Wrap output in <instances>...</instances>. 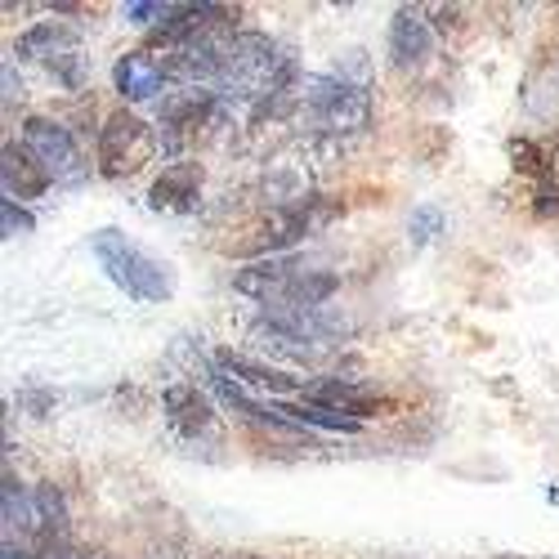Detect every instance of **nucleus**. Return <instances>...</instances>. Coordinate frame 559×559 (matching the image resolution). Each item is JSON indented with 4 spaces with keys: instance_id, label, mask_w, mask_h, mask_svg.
Masks as SVG:
<instances>
[{
    "instance_id": "f257e3e1",
    "label": "nucleus",
    "mask_w": 559,
    "mask_h": 559,
    "mask_svg": "<svg viewBox=\"0 0 559 559\" xmlns=\"http://www.w3.org/2000/svg\"><path fill=\"white\" fill-rule=\"evenodd\" d=\"M90 251H95V260L104 264V273L112 277V283L130 296V300H144V305H157L175 292L170 283V269L148 255L139 242H130L121 228H99L95 238H90Z\"/></svg>"
},
{
    "instance_id": "f03ea898",
    "label": "nucleus",
    "mask_w": 559,
    "mask_h": 559,
    "mask_svg": "<svg viewBox=\"0 0 559 559\" xmlns=\"http://www.w3.org/2000/svg\"><path fill=\"white\" fill-rule=\"evenodd\" d=\"M157 153V134L148 121H139L134 112H112L99 130V170L108 179H130L139 175Z\"/></svg>"
},
{
    "instance_id": "7ed1b4c3",
    "label": "nucleus",
    "mask_w": 559,
    "mask_h": 559,
    "mask_svg": "<svg viewBox=\"0 0 559 559\" xmlns=\"http://www.w3.org/2000/svg\"><path fill=\"white\" fill-rule=\"evenodd\" d=\"M23 153L50 175V183H72L85 175V162H81V148L76 139L68 134V126L59 121H45V117H32L23 121Z\"/></svg>"
},
{
    "instance_id": "20e7f679",
    "label": "nucleus",
    "mask_w": 559,
    "mask_h": 559,
    "mask_svg": "<svg viewBox=\"0 0 559 559\" xmlns=\"http://www.w3.org/2000/svg\"><path fill=\"white\" fill-rule=\"evenodd\" d=\"M23 55H32V59H40V63H50V68L59 72V81H68V85L81 81V40H76L72 32L55 27V23H45V27L27 32V36H23Z\"/></svg>"
},
{
    "instance_id": "39448f33",
    "label": "nucleus",
    "mask_w": 559,
    "mask_h": 559,
    "mask_svg": "<svg viewBox=\"0 0 559 559\" xmlns=\"http://www.w3.org/2000/svg\"><path fill=\"white\" fill-rule=\"evenodd\" d=\"M202 193V166L198 162H175L162 170V179L153 183V206L157 211H189Z\"/></svg>"
},
{
    "instance_id": "423d86ee",
    "label": "nucleus",
    "mask_w": 559,
    "mask_h": 559,
    "mask_svg": "<svg viewBox=\"0 0 559 559\" xmlns=\"http://www.w3.org/2000/svg\"><path fill=\"white\" fill-rule=\"evenodd\" d=\"M162 85H166V68L148 55V50H134L117 63V90L126 99L134 104H144V99H157L162 95Z\"/></svg>"
},
{
    "instance_id": "0eeeda50",
    "label": "nucleus",
    "mask_w": 559,
    "mask_h": 559,
    "mask_svg": "<svg viewBox=\"0 0 559 559\" xmlns=\"http://www.w3.org/2000/svg\"><path fill=\"white\" fill-rule=\"evenodd\" d=\"M430 50V32H426V19L421 14H412V10H399L394 19V32H390V55L399 68L407 63H421Z\"/></svg>"
},
{
    "instance_id": "6e6552de",
    "label": "nucleus",
    "mask_w": 559,
    "mask_h": 559,
    "mask_svg": "<svg viewBox=\"0 0 559 559\" xmlns=\"http://www.w3.org/2000/svg\"><path fill=\"white\" fill-rule=\"evenodd\" d=\"M0 170H5V198L10 202H14V193L19 198H40L45 189H50V175H45L27 153H19L14 144L5 148V166Z\"/></svg>"
},
{
    "instance_id": "1a4fd4ad",
    "label": "nucleus",
    "mask_w": 559,
    "mask_h": 559,
    "mask_svg": "<svg viewBox=\"0 0 559 559\" xmlns=\"http://www.w3.org/2000/svg\"><path fill=\"white\" fill-rule=\"evenodd\" d=\"M166 412H170V421L179 435H198L211 426V403L193 390V385H175L166 390Z\"/></svg>"
},
{
    "instance_id": "9d476101",
    "label": "nucleus",
    "mask_w": 559,
    "mask_h": 559,
    "mask_svg": "<svg viewBox=\"0 0 559 559\" xmlns=\"http://www.w3.org/2000/svg\"><path fill=\"white\" fill-rule=\"evenodd\" d=\"M273 412H283L292 426H318V430H341V435H358V421H354V416H345V412H336V407H328V403H305V407H292V403H283V407H273Z\"/></svg>"
},
{
    "instance_id": "9b49d317",
    "label": "nucleus",
    "mask_w": 559,
    "mask_h": 559,
    "mask_svg": "<svg viewBox=\"0 0 559 559\" xmlns=\"http://www.w3.org/2000/svg\"><path fill=\"white\" fill-rule=\"evenodd\" d=\"M219 367L224 371H233V377H242L247 385H260V390H292L296 385V377H283V371H269V367H260V362H251V358H238V354H219Z\"/></svg>"
},
{
    "instance_id": "f8f14e48",
    "label": "nucleus",
    "mask_w": 559,
    "mask_h": 559,
    "mask_svg": "<svg viewBox=\"0 0 559 559\" xmlns=\"http://www.w3.org/2000/svg\"><path fill=\"white\" fill-rule=\"evenodd\" d=\"M439 224H443V215L435 206H421V211L412 215V224H407L412 228V242H430L435 233H439Z\"/></svg>"
},
{
    "instance_id": "ddd939ff",
    "label": "nucleus",
    "mask_w": 559,
    "mask_h": 559,
    "mask_svg": "<svg viewBox=\"0 0 559 559\" xmlns=\"http://www.w3.org/2000/svg\"><path fill=\"white\" fill-rule=\"evenodd\" d=\"M0 215H5V238H14V233H32V215H23L10 198H5V206H0Z\"/></svg>"
},
{
    "instance_id": "4468645a",
    "label": "nucleus",
    "mask_w": 559,
    "mask_h": 559,
    "mask_svg": "<svg viewBox=\"0 0 559 559\" xmlns=\"http://www.w3.org/2000/svg\"><path fill=\"white\" fill-rule=\"evenodd\" d=\"M45 555H50V559H85L81 550H72V546H63V542H55L50 550H45Z\"/></svg>"
}]
</instances>
